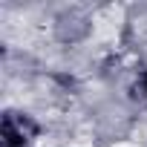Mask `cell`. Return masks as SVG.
Here are the masks:
<instances>
[{
	"mask_svg": "<svg viewBox=\"0 0 147 147\" xmlns=\"http://www.w3.org/2000/svg\"><path fill=\"white\" fill-rule=\"evenodd\" d=\"M138 90H141V95L147 98V69H144L141 75H138Z\"/></svg>",
	"mask_w": 147,
	"mask_h": 147,
	"instance_id": "obj_2",
	"label": "cell"
},
{
	"mask_svg": "<svg viewBox=\"0 0 147 147\" xmlns=\"http://www.w3.org/2000/svg\"><path fill=\"white\" fill-rule=\"evenodd\" d=\"M40 133V124L18 110H6L3 121H0V141L3 147H29Z\"/></svg>",
	"mask_w": 147,
	"mask_h": 147,
	"instance_id": "obj_1",
	"label": "cell"
}]
</instances>
